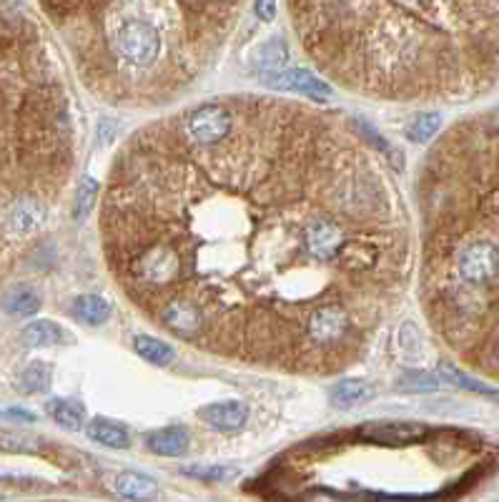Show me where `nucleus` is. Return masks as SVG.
Masks as SVG:
<instances>
[{"mask_svg":"<svg viewBox=\"0 0 499 502\" xmlns=\"http://www.w3.org/2000/svg\"><path fill=\"white\" fill-rule=\"evenodd\" d=\"M45 415L53 419L58 427H63L68 433H78V430H84L85 425V407L78 400H63V397L48 400Z\"/></svg>","mask_w":499,"mask_h":502,"instance_id":"11","label":"nucleus"},{"mask_svg":"<svg viewBox=\"0 0 499 502\" xmlns=\"http://www.w3.org/2000/svg\"><path fill=\"white\" fill-rule=\"evenodd\" d=\"M262 81H264L266 88L286 91V93H299V96L311 98V101H329V98L334 96L332 85L306 69H289V70H278V73H264Z\"/></svg>","mask_w":499,"mask_h":502,"instance_id":"5","label":"nucleus"},{"mask_svg":"<svg viewBox=\"0 0 499 502\" xmlns=\"http://www.w3.org/2000/svg\"><path fill=\"white\" fill-rule=\"evenodd\" d=\"M198 417L206 422L208 427L219 430V433H234L241 430L249 419V407L238 400H229V402H213L198 409Z\"/></svg>","mask_w":499,"mask_h":502,"instance_id":"6","label":"nucleus"},{"mask_svg":"<svg viewBox=\"0 0 499 502\" xmlns=\"http://www.w3.org/2000/svg\"><path fill=\"white\" fill-rule=\"evenodd\" d=\"M254 11H256V15H259L262 20H274V18H277L278 5L277 3H256Z\"/></svg>","mask_w":499,"mask_h":502,"instance_id":"24","label":"nucleus"},{"mask_svg":"<svg viewBox=\"0 0 499 502\" xmlns=\"http://www.w3.org/2000/svg\"><path fill=\"white\" fill-rule=\"evenodd\" d=\"M296 33L339 84L391 101L499 81V3H294Z\"/></svg>","mask_w":499,"mask_h":502,"instance_id":"2","label":"nucleus"},{"mask_svg":"<svg viewBox=\"0 0 499 502\" xmlns=\"http://www.w3.org/2000/svg\"><path fill=\"white\" fill-rule=\"evenodd\" d=\"M51 375H53L51 364H28V367L23 369V375H20V387L26 392H30V394H41V392H45L51 387Z\"/></svg>","mask_w":499,"mask_h":502,"instance_id":"21","label":"nucleus"},{"mask_svg":"<svg viewBox=\"0 0 499 502\" xmlns=\"http://www.w3.org/2000/svg\"><path fill=\"white\" fill-rule=\"evenodd\" d=\"M20 339H23V344L30 349H45L63 344V342L68 339V332H66L63 327H58L56 321L36 320L30 321L28 327H23Z\"/></svg>","mask_w":499,"mask_h":502,"instance_id":"10","label":"nucleus"},{"mask_svg":"<svg viewBox=\"0 0 499 502\" xmlns=\"http://www.w3.org/2000/svg\"><path fill=\"white\" fill-rule=\"evenodd\" d=\"M439 128H442V116L439 113H419L404 126V134H406V139L414 141V143H427V141H431L439 134Z\"/></svg>","mask_w":499,"mask_h":502,"instance_id":"16","label":"nucleus"},{"mask_svg":"<svg viewBox=\"0 0 499 502\" xmlns=\"http://www.w3.org/2000/svg\"><path fill=\"white\" fill-rule=\"evenodd\" d=\"M113 490H116L118 498L133 502H151L158 498V482L153 480L151 474L133 473V470L116 474Z\"/></svg>","mask_w":499,"mask_h":502,"instance_id":"7","label":"nucleus"},{"mask_svg":"<svg viewBox=\"0 0 499 502\" xmlns=\"http://www.w3.org/2000/svg\"><path fill=\"white\" fill-rule=\"evenodd\" d=\"M85 434H88V440H93V442H98V445L103 447H111V449H125V447L131 445L128 430L121 427L118 422L106 417L91 419V422L85 425Z\"/></svg>","mask_w":499,"mask_h":502,"instance_id":"13","label":"nucleus"},{"mask_svg":"<svg viewBox=\"0 0 499 502\" xmlns=\"http://www.w3.org/2000/svg\"><path fill=\"white\" fill-rule=\"evenodd\" d=\"M442 387V379H437L434 375L430 372H406V375L399 376V382H397V390L399 392H416V394H422V392H437Z\"/></svg>","mask_w":499,"mask_h":502,"instance_id":"22","label":"nucleus"},{"mask_svg":"<svg viewBox=\"0 0 499 502\" xmlns=\"http://www.w3.org/2000/svg\"><path fill=\"white\" fill-rule=\"evenodd\" d=\"M96 18V78L116 85L118 103L166 101L194 81L221 45V26L241 5L231 3H91Z\"/></svg>","mask_w":499,"mask_h":502,"instance_id":"4","label":"nucleus"},{"mask_svg":"<svg viewBox=\"0 0 499 502\" xmlns=\"http://www.w3.org/2000/svg\"><path fill=\"white\" fill-rule=\"evenodd\" d=\"M181 474L198 482H226V480H234L238 470L234 465H186L181 467Z\"/></svg>","mask_w":499,"mask_h":502,"instance_id":"18","label":"nucleus"},{"mask_svg":"<svg viewBox=\"0 0 499 502\" xmlns=\"http://www.w3.org/2000/svg\"><path fill=\"white\" fill-rule=\"evenodd\" d=\"M146 447L158 457H183L189 452V433L183 427H164L146 437Z\"/></svg>","mask_w":499,"mask_h":502,"instance_id":"8","label":"nucleus"},{"mask_svg":"<svg viewBox=\"0 0 499 502\" xmlns=\"http://www.w3.org/2000/svg\"><path fill=\"white\" fill-rule=\"evenodd\" d=\"M73 317L78 321H84L88 327H101V324H106V321L111 320V302L109 299H103V296H98V294H81V296H76L73 299Z\"/></svg>","mask_w":499,"mask_h":502,"instance_id":"12","label":"nucleus"},{"mask_svg":"<svg viewBox=\"0 0 499 502\" xmlns=\"http://www.w3.org/2000/svg\"><path fill=\"white\" fill-rule=\"evenodd\" d=\"M98 194H101V183L93 176H84V182L78 186V194H76V201H73V219L76 222H81L91 214V209L96 206Z\"/></svg>","mask_w":499,"mask_h":502,"instance_id":"20","label":"nucleus"},{"mask_svg":"<svg viewBox=\"0 0 499 502\" xmlns=\"http://www.w3.org/2000/svg\"><path fill=\"white\" fill-rule=\"evenodd\" d=\"M231 134L141 128L113 166L101 229L113 274L158 327L238 362L321 372L326 307L372 324L406 274V219L361 136L294 103L234 101Z\"/></svg>","mask_w":499,"mask_h":502,"instance_id":"1","label":"nucleus"},{"mask_svg":"<svg viewBox=\"0 0 499 502\" xmlns=\"http://www.w3.org/2000/svg\"><path fill=\"white\" fill-rule=\"evenodd\" d=\"M374 397V387L366 379H342L329 392L332 407L336 409H351V407L369 402Z\"/></svg>","mask_w":499,"mask_h":502,"instance_id":"9","label":"nucleus"},{"mask_svg":"<svg viewBox=\"0 0 499 502\" xmlns=\"http://www.w3.org/2000/svg\"><path fill=\"white\" fill-rule=\"evenodd\" d=\"M133 349H136L139 357H143L149 364H156V367H168L176 360V349L164 339H156V336L139 335L133 339Z\"/></svg>","mask_w":499,"mask_h":502,"instance_id":"15","label":"nucleus"},{"mask_svg":"<svg viewBox=\"0 0 499 502\" xmlns=\"http://www.w3.org/2000/svg\"><path fill=\"white\" fill-rule=\"evenodd\" d=\"M38 440L36 437H28V434L20 433H8L3 430L0 433V449L3 452H15V455H33L38 452Z\"/></svg>","mask_w":499,"mask_h":502,"instance_id":"23","label":"nucleus"},{"mask_svg":"<svg viewBox=\"0 0 499 502\" xmlns=\"http://www.w3.org/2000/svg\"><path fill=\"white\" fill-rule=\"evenodd\" d=\"M284 63H286V43L281 38H271L262 45V51L256 56V69L262 70V76L264 73H278Z\"/></svg>","mask_w":499,"mask_h":502,"instance_id":"19","label":"nucleus"},{"mask_svg":"<svg viewBox=\"0 0 499 502\" xmlns=\"http://www.w3.org/2000/svg\"><path fill=\"white\" fill-rule=\"evenodd\" d=\"M427 241H482L497 266L495 281L431 317L464 362L499 376V109L457 126L422 168Z\"/></svg>","mask_w":499,"mask_h":502,"instance_id":"3","label":"nucleus"},{"mask_svg":"<svg viewBox=\"0 0 499 502\" xmlns=\"http://www.w3.org/2000/svg\"><path fill=\"white\" fill-rule=\"evenodd\" d=\"M0 307L5 314H13V317H33L41 309V296L30 287H13L3 294Z\"/></svg>","mask_w":499,"mask_h":502,"instance_id":"14","label":"nucleus"},{"mask_svg":"<svg viewBox=\"0 0 499 502\" xmlns=\"http://www.w3.org/2000/svg\"><path fill=\"white\" fill-rule=\"evenodd\" d=\"M439 375L447 379V382H452V385H457L462 390H470V392H477V394H487V397H492V400H497L499 402V390L497 387H489L485 385L482 379H471L470 375H464L459 367L449 362H442L439 364Z\"/></svg>","mask_w":499,"mask_h":502,"instance_id":"17","label":"nucleus"}]
</instances>
